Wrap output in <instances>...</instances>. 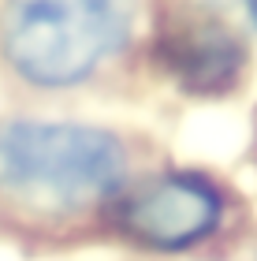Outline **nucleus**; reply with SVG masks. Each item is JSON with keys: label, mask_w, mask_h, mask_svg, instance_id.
<instances>
[{"label": "nucleus", "mask_w": 257, "mask_h": 261, "mask_svg": "<svg viewBox=\"0 0 257 261\" xmlns=\"http://www.w3.org/2000/svg\"><path fill=\"white\" fill-rule=\"evenodd\" d=\"M131 34V0H8L0 53L34 86H71L97 71Z\"/></svg>", "instance_id": "f03ea898"}, {"label": "nucleus", "mask_w": 257, "mask_h": 261, "mask_svg": "<svg viewBox=\"0 0 257 261\" xmlns=\"http://www.w3.org/2000/svg\"><path fill=\"white\" fill-rule=\"evenodd\" d=\"M120 220L146 246L186 250L220 224V198L205 179L164 175V179L146 183L138 194L127 198Z\"/></svg>", "instance_id": "7ed1b4c3"}, {"label": "nucleus", "mask_w": 257, "mask_h": 261, "mask_svg": "<svg viewBox=\"0 0 257 261\" xmlns=\"http://www.w3.org/2000/svg\"><path fill=\"white\" fill-rule=\"evenodd\" d=\"M246 4H250V19L257 22V0H246Z\"/></svg>", "instance_id": "39448f33"}, {"label": "nucleus", "mask_w": 257, "mask_h": 261, "mask_svg": "<svg viewBox=\"0 0 257 261\" xmlns=\"http://www.w3.org/2000/svg\"><path fill=\"white\" fill-rule=\"evenodd\" d=\"M127 153L101 127L15 120L0 127V194L34 213H78L120 187Z\"/></svg>", "instance_id": "f257e3e1"}, {"label": "nucleus", "mask_w": 257, "mask_h": 261, "mask_svg": "<svg viewBox=\"0 0 257 261\" xmlns=\"http://www.w3.org/2000/svg\"><path fill=\"white\" fill-rule=\"evenodd\" d=\"M157 60L186 93L220 97L235 90L246 67V49L220 22H183L160 34Z\"/></svg>", "instance_id": "20e7f679"}]
</instances>
